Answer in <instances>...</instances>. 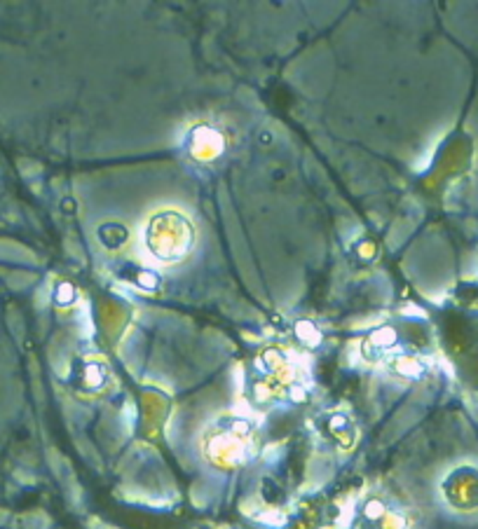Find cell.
Returning <instances> with one entry per match:
<instances>
[{
    "instance_id": "obj_9",
    "label": "cell",
    "mask_w": 478,
    "mask_h": 529,
    "mask_svg": "<svg viewBox=\"0 0 478 529\" xmlns=\"http://www.w3.org/2000/svg\"><path fill=\"white\" fill-rule=\"evenodd\" d=\"M354 256L359 258V263H362V265L373 263L375 256H377L375 241H371V239H362V241H359L357 246H354Z\"/></svg>"
},
{
    "instance_id": "obj_8",
    "label": "cell",
    "mask_w": 478,
    "mask_h": 529,
    "mask_svg": "<svg viewBox=\"0 0 478 529\" xmlns=\"http://www.w3.org/2000/svg\"><path fill=\"white\" fill-rule=\"evenodd\" d=\"M82 380H85L89 389H99L106 382V371L99 363H87L85 371H82Z\"/></svg>"
},
{
    "instance_id": "obj_10",
    "label": "cell",
    "mask_w": 478,
    "mask_h": 529,
    "mask_svg": "<svg viewBox=\"0 0 478 529\" xmlns=\"http://www.w3.org/2000/svg\"><path fill=\"white\" fill-rule=\"evenodd\" d=\"M75 296H78V291H75L73 283L61 281L56 286V291H54V302H56V305H61V307H69V305H73V302H75Z\"/></svg>"
},
{
    "instance_id": "obj_14",
    "label": "cell",
    "mask_w": 478,
    "mask_h": 529,
    "mask_svg": "<svg viewBox=\"0 0 478 529\" xmlns=\"http://www.w3.org/2000/svg\"><path fill=\"white\" fill-rule=\"evenodd\" d=\"M75 206H78V204H75V199H71V197H66L64 201H61V208H64V213H73L75 211Z\"/></svg>"
},
{
    "instance_id": "obj_15",
    "label": "cell",
    "mask_w": 478,
    "mask_h": 529,
    "mask_svg": "<svg viewBox=\"0 0 478 529\" xmlns=\"http://www.w3.org/2000/svg\"><path fill=\"white\" fill-rule=\"evenodd\" d=\"M258 141H261L263 146H270L272 143V133L270 131H261V133H258Z\"/></svg>"
},
{
    "instance_id": "obj_11",
    "label": "cell",
    "mask_w": 478,
    "mask_h": 529,
    "mask_svg": "<svg viewBox=\"0 0 478 529\" xmlns=\"http://www.w3.org/2000/svg\"><path fill=\"white\" fill-rule=\"evenodd\" d=\"M364 513L368 520H382L384 515H387V506H384V501H380V499H371L364 506Z\"/></svg>"
},
{
    "instance_id": "obj_5",
    "label": "cell",
    "mask_w": 478,
    "mask_h": 529,
    "mask_svg": "<svg viewBox=\"0 0 478 529\" xmlns=\"http://www.w3.org/2000/svg\"><path fill=\"white\" fill-rule=\"evenodd\" d=\"M296 338L307 344V347H319L324 340V333L317 328L312 321H298L296 323Z\"/></svg>"
},
{
    "instance_id": "obj_2",
    "label": "cell",
    "mask_w": 478,
    "mask_h": 529,
    "mask_svg": "<svg viewBox=\"0 0 478 529\" xmlns=\"http://www.w3.org/2000/svg\"><path fill=\"white\" fill-rule=\"evenodd\" d=\"M197 131L202 133V138L192 133V155L197 159H214L223 150V136L211 127H197Z\"/></svg>"
},
{
    "instance_id": "obj_1",
    "label": "cell",
    "mask_w": 478,
    "mask_h": 529,
    "mask_svg": "<svg viewBox=\"0 0 478 529\" xmlns=\"http://www.w3.org/2000/svg\"><path fill=\"white\" fill-rule=\"evenodd\" d=\"M146 243L157 260L162 263H179L195 243V230L186 216L179 211H159L150 218Z\"/></svg>"
},
{
    "instance_id": "obj_7",
    "label": "cell",
    "mask_w": 478,
    "mask_h": 529,
    "mask_svg": "<svg viewBox=\"0 0 478 529\" xmlns=\"http://www.w3.org/2000/svg\"><path fill=\"white\" fill-rule=\"evenodd\" d=\"M134 283H136L141 291L155 293L159 288V283H162V276H159L155 270H139L136 276H134Z\"/></svg>"
},
{
    "instance_id": "obj_12",
    "label": "cell",
    "mask_w": 478,
    "mask_h": 529,
    "mask_svg": "<svg viewBox=\"0 0 478 529\" xmlns=\"http://www.w3.org/2000/svg\"><path fill=\"white\" fill-rule=\"evenodd\" d=\"M329 426H331V431H345L347 426H349V419L345 417V415H333L331 419H329Z\"/></svg>"
},
{
    "instance_id": "obj_6",
    "label": "cell",
    "mask_w": 478,
    "mask_h": 529,
    "mask_svg": "<svg viewBox=\"0 0 478 529\" xmlns=\"http://www.w3.org/2000/svg\"><path fill=\"white\" fill-rule=\"evenodd\" d=\"M394 371L404 377H410V380H417V377L424 375V366H422V361H417V358L401 356L394 361Z\"/></svg>"
},
{
    "instance_id": "obj_3",
    "label": "cell",
    "mask_w": 478,
    "mask_h": 529,
    "mask_svg": "<svg viewBox=\"0 0 478 529\" xmlns=\"http://www.w3.org/2000/svg\"><path fill=\"white\" fill-rule=\"evenodd\" d=\"M399 335L397 331L392 328V326H382V328L373 331L371 335H368V340L364 344V351L368 358H377L380 354H384L387 349H392L394 344H397Z\"/></svg>"
},
{
    "instance_id": "obj_4",
    "label": "cell",
    "mask_w": 478,
    "mask_h": 529,
    "mask_svg": "<svg viewBox=\"0 0 478 529\" xmlns=\"http://www.w3.org/2000/svg\"><path fill=\"white\" fill-rule=\"evenodd\" d=\"M99 241L104 243V248H108V251H117V248H122L124 243H127V239H129V230L124 228V225H120V223H104V225H99Z\"/></svg>"
},
{
    "instance_id": "obj_13",
    "label": "cell",
    "mask_w": 478,
    "mask_h": 529,
    "mask_svg": "<svg viewBox=\"0 0 478 529\" xmlns=\"http://www.w3.org/2000/svg\"><path fill=\"white\" fill-rule=\"evenodd\" d=\"M289 393H291V398H293V400H298V403H303V400L307 398V391L303 389V386H298V384H296V386H291V391H289Z\"/></svg>"
}]
</instances>
